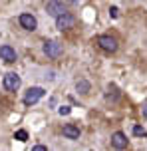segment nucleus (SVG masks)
<instances>
[{
	"label": "nucleus",
	"mask_w": 147,
	"mask_h": 151,
	"mask_svg": "<svg viewBox=\"0 0 147 151\" xmlns=\"http://www.w3.org/2000/svg\"><path fill=\"white\" fill-rule=\"evenodd\" d=\"M2 86H4L6 91H16L20 88V76L16 74V72H8L4 76V80H2Z\"/></svg>",
	"instance_id": "obj_1"
},
{
	"label": "nucleus",
	"mask_w": 147,
	"mask_h": 151,
	"mask_svg": "<svg viewBox=\"0 0 147 151\" xmlns=\"http://www.w3.org/2000/svg\"><path fill=\"white\" fill-rule=\"evenodd\" d=\"M44 54L50 56V58H60L64 54V46L56 40H50V42H44Z\"/></svg>",
	"instance_id": "obj_2"
},
{
	"label": "nucleus",
	"mask_w": 147,
	"mask_h": 151,
	"mask_svg": "<svg viewBox=\"0 0 147 151\" xmlns=\"http://www.w3.org/2000/svg\"><path fill=\"white\" fill-rule=\"evenodd\" d=\"M56 26L60 28V30H70L76 26V18L70 14V12H64V14L56 16Z\"/></svg>",
	"instance_id": "obj_3"
},
{
	"label": "nucleus",
	"mask_w": 147,
	"mask_h": 151,
	"mask_svg": "<svg viewBox=\"0 0 147 151\" xmlns=\"http://www.w3.org/2000/svg\"><path fill=\"white\" fill-rule=\"evenodd\" d=\"M44 93L46 91L42 90V88H30V90L26 91V96H24V104L26 106H34V104H38L40 99L44 98Z\"/></svg>",
	"instance_id": "obj_4"
},
{
	"label": "nucleus",
	"mask_w": 147,
	"mask_h": 151,
	"mask_svg": "<svg viewBox=\"0 0 147 151\" xmlns=\"http://www.w3.org/2000/svg\"><path fill=\"white\" fill-rule=\"evenodd\" d=\"M98 44H100L101 50H105V52H115L117 50V40L115 38L108 36V34H101V36H98Z\"/></svg>",
	"instance_id": "obj_5"
},
{
	"label": "nucleus",
	"mask_w": 147,
	"mask_h": 151,
	"mask_svg": "<svg viewBox=\"0 0 147 151\" xmlns=\"http://www.w3.org/2000/svg\"><path fill=\"white\" fill-rule=\"evenodd\" d=\"M20 26H22L24 30L34 32L36 28H38V20H36L32 14H22V16H20Z\"/></svg>",
	"instance_id": "obj_6"
},
{
	"label": "nucleus",
	"mask_w": 147,
	"mask_h": 151,
	"mask_svg": "<svg viewBox=\"0 0 147 151\" xmlns=\"http://www.w3.org/2000/svg\"><path fill=\"white\" fill-rule=\"evenodd\" d=\"M46 10H48V14H52V16H60L64 12H68L66 6H64L62 2H58V0H50L46 4Z\"/></svg>",
	"instance_id": "obj_7"
},
{
	"label": "nucleus",
	"mask_w": 147,
	"mask_h": 151,
	"mask_svg": "<svg viewBox=\"0 0 147 151\" xmlns=\"http://www.w3.org/2000/svg\"><path fill=\"white\" fill-rule=\"evenodd\" d=\"M111 145H113L115 149H125V147L129 145V141H127L125 133H121V131H115V133L111 135Z\"/></svg>",
	"instance_id": "obj_8"
},
{
	"label": "nucleus",
	"mask_w": 147,
	"mask_h": 151,
	"mask_svg": "<svg viewBox=\"0 0 147 151\" xmlns=\"http://www.w3.org/2000/svg\"><path fill=\"white\" fill-rule=\"evenodd\" d=\"M0 58L6 62V64H12V62H16V52H14V48H10V46H0Z\"/></svg>",
	"instance_id": "obj_9"
},
{
	"label": "nucleus",
	"mask_w": 147,
	"mask_h": 151,
	"mask_svg": "<svg viewBox=\"0 0 147 151\" xmlns=\"http://www.w3.org/2000/svg\"><path fill=\"white\" fill-rule=\"evenodd\" d=\"M64 135L68 139H80V127H76L74 123H68L64 125Z\"/></svg>",
	"instance_id": "obj_10"
},
{
	"label": "nucleus",
	"mask_w": 147,
	"mask_h": 151,
	"mask_svg": "<svg viewBox=\"0 0 147 151\" xmlns=\"http://www.w3.org/2000/svg\"><path fill=\"white\" fill-rule=\"evenodd\" d=\"M76 90L80 91V93H87V91H90V82H87V80H80V82L76 83Z\"/></svg>",
	"instance_id": "obj_11"
},
{
	"label": "nucleus",
	"mask_w": 147,
	"mask_h": 151,
	"mask_svg": "<svg viewBox=\"0 0 147 151\" xmlns=\"http://www.w3.org/2000/svg\"><path fill=\"white\" fill-rule=\"evenodd\" d=\"M117 98H119V90H117L115 86H109L108 88V99H113L115 101Z\"/></svg>",
	"instance_id": "obj_12"
},
{
	"label": "nucleus",
	"mask_w": 147,
	"mask_h": 151,
	"mask_svg": "<svg viewBox=\"0 0 147 151\" xmlns=\"http://www.w3.org/2000/svg\"><path fill=\"white\" fill-rule=\"evenodd\" d=\"M133 135H137V137H145L147 139V131L141 125H133Z\"/></svg>",
	"instance_id": "obj_13"
},
{
	"label": "nucleus",
	"mask_w": 147,
	"mask_h": 151,
	"mask_svg": "<svg viewBox=\"0 0 147 151\" xmlns=\"http://www.w3.org/2000/svg\"><path fill=\"white\" fill-rule=\"evenodd\" d=\"M14 137L18 139V141H28V131H26V129H18Z\"/></svg>",
	"instance_id": "obj_14"
},
{
	"label": "nucleus",
	"mask_w": 147,
	"mask_h": 151,
	"mask_svg": "<svg viewBox=\"0 0 147 151\" xmlns=\"http://www.w3.org/2000/svg\"><path fill=\"white\" fill-rule=\"evenodd\" d=\"M58 111H60V115H68V113H70L72 109H70V107H68V106H62V107H60V109H58Z\"/></svg>",
	"instance_id": "obj_15"
},
{
	"label": "nucleus",
	"mask_w": 147,
	"mask_h": 151,
	"mask_svg": "<svg viewBox=\"0 0 147 151\" xmlns=\"http://www.w3.org/2000/svg\"><path fill=\"white\" fill-rule=\"evenodd\" d=\"M117 14H119V10H117L115 6H111V8H109V16H111V18H117Z\"/></svg>",
	"instance_id": "obj_16"
},
{
	"label": "nucleus",
	"mask_w": 147,
	"mask_h": 151,
	"mask_svg": "<svg viewBox=\"0 0 147 151\" xmlns=\"http://www.w3.org/2000/svg\"><path fill=\"white\" fill-rule=\"evenodd\" d=\"M34 151H48L46 145H34Z\"/></svg>",
	"instance_id": "obj_17"
},
{
	"label": "nucleus",
	"mask_w": 147,
	"mask_h": 151,
	"mask_svg": "<svg viewBox=\"0 0 147 151\" xmlns=\"http://www.w3.org/2000/svg\"><path fill=\"white\" fill-rule=\"evenodd\" d=\"M143 115H145V117H147V104H145V106H143Z\"/></svg>",
	"instance_id": "obj_18"
}]
</instances>
